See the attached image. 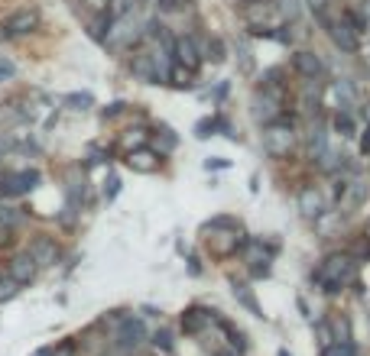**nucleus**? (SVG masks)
Segmentation results:
<instances>
[{
    "mask_svg": "<svg viewBox=\"0 0 370 356\" xmlns=\"http://www.w3.org/2000/svg\"><path fill=\"white\" fill-rule=\"evenodd\" d=\"M361 152H370V127H367V133L361 136Z\"/></svg>",
    "mask_w": 370,
    "mask_h": 356,
    "instance_id": "c03bdc74",
    "label": "nucleus"
},
{
    "mask_svg": "<svg viewBox=\"0 0 370 356\" xmlns=\"http://www.w3.org/2000/svg\"><path fill=\"white\" fill-rule=\"evenodd\" d=\"M166 81H169L176 91H192L195 88V72H189L185 65H179V62H172L169 75H166Z\"/></svg>",
    "mask_w": 370,
    "mask_h": 356,
    "instance_id": "a211bd4d",
    "label": "nucleus"
},
{
    "mask_svg": "<svg viewBox=\"0 0 370 356\" xmlns=\"http://www.w3.org/2000/svg\"><path fill=\"white\" fill-rule=\"evenodd\" d=\"M215 230H234V234H238L240 220H238V217H211L208 224L201 227V234H215Z\"/></svg>",
    "mask_w": 370,
    "mask_h": 356,
    "instance_id": "393cba45",
    "label": "nucleus"
},
{
    "mask_svg": "<svg viewBox=\"0 0 370 356\" xmlns=\"http://www.w3.org/2000/svg\"><path fill=\"white\" fill-rule=\"evenodd\" d=\"M143 340H146V324L140 318H133V314H123L114 330V347L121 353H133V350L143 347Z\"/></svg>",
    "mask_w": 370,
    "mask_h": 356,
    "instance_id": "39448f33",
    "label": "nucleus"
},
{
    "mask_svg": "<svg viewBox=\"0 0 370 356\" xmlns=\"http://www.w3.org/2000/svg\"><path fill=\"white\" fill-rule=\"evenodd\" d=\"M276 13H283L286 23H299V17H302V0H276Z\"/></svg>",
    "mask_w": 370,
    "mask_h": 356,
    "instance_id": "b1692460",
    "label": "nucleus"
},
{
    "mask_svg": "<svg viewBox=\"0 0 370 356\" xmlns=\"http://www.w3.org/2000/svg\"><path fill=\"white\" fill-rule=\"evenodd\" d=\"M62 104H65L68 111H91V107H95V97L88 91H75V94H65Z\"/></svg>",
    "mask_w": 370,
    "mask_h": 356,
    "instance_id": "4be33fe9",
    "label": "nucleus"
},
{
    "mask_svg": "<svg viewBox=\"0 0 370 356\" xmlns=\"http://www.w3.org/2000/svg\"><path fill=\"white\" fill-rule=\"evenodd\" d=\"M10 243H13V230H10V227H0V250Z\"/></svg>",
    "mask_w": 370,
    "mask_h": 356,
    "instance_id": "79ce46f5",
    "label": "nucleus"
},
{
    "mask_svg": "<svg viewBox=\"0 0 370 356\" xmlns=\"http://www.w3.org/2000/svg\"><path fill=\"white\" fill-rule=\"evenodd\" d=\"M201 56H205V62H211V65H221V62L228 58L224 39H221V36H208V39H201Z\"/></svg>",
    "mask_w": 370,
    "mask_h": 356,
    "instance_id": "6ab92c4d",
    "label": "nucleus"
},
{
    "mask_svg": "<svg viewBox=\"0 0 370 356\" xmlns=\"http://www.w3.org/2000/svg\"><path fill=\"white\" fill-rule=\"evenodd\" d=\"M332 330H334V340H351V324H348V318H334L332 321Z\"/></svg>",
    "mask_w": 370,
    "mask_h": 356,
    "instance_id": "f704fd0d",
    "label": "nucleus"
},
{
    "mask_svg": "<svg viewBox=\"0 0 370 356\" xmlns=\"http://www.w3.org/2000/svg\"><path fill=\"white\" fill-rule=\"evenodd\" d=\"M231 289H234V298H238V305H244L250 314H256V318H263V308L256 305L254 298V289L250 285H244V282H231Z\"/></svg>",
    "mask_w": 370,
    "mask_h": 356,
    "instance_id": "aec40b11",
    "label": "nucleus"
},
{
    "mask_svg": "<svg viewBox=\"0 0 370 356\" xmlns=\"http://www.w3.org/2000/svg\"><path fill=\"white\" fill-rule=\"evenodd\" d=\"M215 133H221V136H228V140H234V143L240 140L238 130H234V123H231L224 113H215Z\"/></svg>",
    "mask_w": 370,
    "mask_h": 356,
    "instance_id": "c85d7f7f",
    "label": "nucleus"
},
{
    "mask_svg": "<svg viewBox=\"0 0 370 356\" xmlns=\"http://www.w3.org/2000/svg\"><path fill=\"white\" fill-rule=\"evenodd\" d=\"M127 68H130V75L137 78V81H143V85H162V81H166V75H162V68L156 65L153 52H143V49L133 52Z\"/></svg>",
    "mask_w": 370,
    "mask_h": 356,
    "instance_id": "423d86ee",
    "label": "nucleus"
},
{
    "mask_svg": "<svg viewBox=\"0 0 370 356\" xmlns=\"http://www.w3.org/2000/svg\"><path fill=\"white\" fill-rule=\"evenodd\" d=\"M315 334H318V350H328L334 343L332 321H318V324H315Z\"/></svg>",
    "mask_w": 370,
    "mask_h": 356,
    "instance_id": "cd10ccee",
    "label": "nucleus"
},
{
    "mask_svg": "<svg viewBox=\"0 0 370 356\" xmlns=\"http://www.w3.org/2000/svg\"><path fill=\"white\" fill-rule=\"evenodd\" d=\"M295 207H299V214H302L305 220H318V217L325 214L322 191H318L315 185H302L299 188V195H295Z\"/></svg>",
    "mask_w": 370,
    "mask_h": 356,
    "instance_id": "ddd939ff",
    "label": "nucleus"
},
{
    "mask_svg": "<svg viewBox=\"0 0 370 356\" xmlns=\"http://www.w3.org/2000/svg\"><path fill=\"white\" fill-rule=\"evenodd\" d=\"M309 7H312L315 13H318V10H325V0H309Z\"/></svg>",
    "mask_w": 370,
    "mask_h": 356,
    "instance_id": "de8ad7c7",
    "label": "nucleus"
},
{
    "mask_svg": "<svg viewBox=\"0 0 370 356\" xmlns=\"http://www.w3.org/2000/svg\"><path fill=\"white\" fill-rule=\"evenodd\" d=\"M189 272H192V275H201V266H199V256H189Z\"/></svg>",
    "mask_w": 370,
    "mask_h": 356,
    "instance_id": "37998d69",
    "label": "nucleus"
},
{
    "mask_svg": "<svg viewBox=\"0 0 370 356\" xmlns=\"http://www.w3.org/2000/svg\"><path fill=\"white\" fill-rule=\"evenodd\" d=\"M143 314H146V318H160V311L153 308V305H143Z\"/></svg>",
    "mask_w": 370,
    "mask_h": 356,
    "instance_id": "a18cd8bd",
    "label": "nucleus"
},
{
    "mask_svg": "<svg viewBox=\"0 0 370 356\" xmlns=\"http://www.w3.org/2000/svg\"><path fill=\"white\" fill-rule=\"evenodd\" d=\"M205 169H231V159H221V156H215V159H205Z\"/></svg>",
    "mask_w": 370,
    "mask_h": 356,
    "instance_id": "a19ab883",
    "label": "nucleus"
},
{
    "mask_svg": "<svg viewBox=\"0 0 370 356\" xmlns=\"http://www.w3.org/2000/svg\"><path fill=\"white\" fill-rule=\"evenodd\" d=\"M107 347H111V340L101 337V324H95V327H88L82 334V356H101Z\"/></svg>",
    "mask_w": 370,
    "mask_h": 356,
    "instance_id": "dca6fc26",
    "label": "nucleus"
},
{
    "mask_svg": "<svg viewBox=\"0 0 370 356\" xmlns=\"http://www.w3.org/2000/svg\"><path fill=\"white\" fill-rule=\"evenodd\" d=\"M23 211H20V207H13V204H3V201H0V227H10V230H17L20 224H23Z\"/></svg>",
    "mask_w": 370,
    "mask_h": 356,
    "instance_id": "5701e85b",
    "label": "nucleus"
},
{
    "mask_svg": "<svg viewBox=\"0 0 370 356\" xmlns=\"http://www.w3.org/2000/svg\"><path fill=\"white\" fill-rule=\"evenodd\" d=\"M143 42V19H137V13H121V17H111V26H107L105 46L111 49H130Z\"/></svg>",
    "mask_w": 370,
    "mask_h": 356,
    "instance_id": "7ed1b4c3",
    "label": "nucleus"
},
{
    "mask_svg": "<svg viewBox=\"0 0 370 356\" xmlns=\"http://www.w3.org/2000/svg\"><path fill=\"white\" fill-rule=\"evenodd\" d=\"M143 143H146V130H143V127H137V130H127V136L121 140V146L130 152V149H137V146H143Z\"/></svg>",
    "mask_w": 370,
    "mask_h": 356,
    "instance_id": "7c9ffc66",
    "label": "nucleus"
},
{
    "mask_svg": "<svg viewBox=\"0 0 370 356\" xmlns=\"http://www.w3.org/2000/svg\"><path fill=\"white\" fill-rule=\"evenodd\" d=\"M283 97H286L283 88H256L254 101H250V117H254V123L266 127V123L279 120V117H283V111H286Z\"/></svg>",
    "mask_w": 370,
    "mask_h": 356,
    "instance_id": "20e7f679",
    "label": "nucleus"
},
{
    "mask_svg": "<svg viewBox=\"0 0 370 356\" xmlns=\"http://www.w3.org/2000/svg\"><path fill=\"white\" fill-rule=\"evenodd\" d=\"M218 311H208L201 308V305H192L189 311H182V330L189 334V337H199V334H205V327L208 324H218Z\"/></svg>",
    "mask_w": 370,
    "mask_h": 356,
    "instance_id": "9d476101",
    "label": "nucleus"
},
{
    "mask_svg": "<svg viewBox=\"0 0 370 356\" xmlns=\"http://www.w3.org/2000/svg\"><path fill=\"white\" fill-rule=\"evenodd\" d=\"M332 130L338 133V136H344V140L357 136V120H354V113L351 111H338L332 117Z\"/></svg>",
    "mask_w": 370,
    "mask_h": 356,
    "instance_id": "412c9836",
    "label": "nucleus"
},
{
    "mask_svg": "<svg viewBox=\"0 0 370 356\" xmlns=\"http://www.w3.org/2000/svg\"><path fill=\"white\" fill-rule=\"evenodd\" d=\"M7 275L17 282L20 289H23V285H29V282L39 275V266H36V259H33V256L23 250V253H13L7 259Z\"/></svg>",
    "mask_w": 370,
    "mask_h": 356,
    "instance_id": "9b49d317",
    "label": "nucleus"
},
{
    "mask_svg": "<svg viewBox=\"0 0 370 356\" xmlns=\"http://www.w3.org/2000/svg\"><path fill=\"white\" fill-rule=\"evenodd\" d=\"M36 26H39V10L36 7H23V10H17V13H10L3 33H7L10 39H17V36H29Z\"/></svg>",
    "mask_w": 370,
    "mask_h": 356,
    "instance_id": "4468645a",
    "label": "nucleus"
},
{
    "mask_svg": "<svg viewBox=\"0 0 370 356\" xmlns=\"http://www.w3.org/2000/svg\"><path fill=\"white\" fill-rule=\"evenodd\" d=\"M52 356H78V347L75 343H59V347H52Z\"/></svg>",
    "mask_w": 370,
    "mask_h": 356,
    "instance_id": "ea45409f",
    "label": "nucleus"
},
{
    "mask_svg": "<svg viewBox=\"0 0 370 356\" xmlns=\"http://www.w3.org/2000/svg\"><path fill=\"white\" fill-rule=\"evenodd\" d=\"M276 13V3H266V0H256V3H247L244 7V19L254 26H266V19H273Z\"/></svg>",
    "mask_w": 370,
    "mask_h": 356,
    "instance_id": "f3484780",
    "label": "nucleus"
},
{
    "mask_svg": "<svg viewBox=\"0 0 370 356\" xmlns=\"http://www.w3.org/2000/svg\"><path fill=\"white\" fill-rule=\"evenodd\" d=\"M208 136H215V117H201L195 123V140H208Z\"/></svg>",
    "mask_w": 370,
    "mask_h": 356,
    "instance_id": "473e14b6",
    "label": "nucleus"
},
{
    "mask_svg": "<svg viewBox=\"0 0 370 356\" xmlns=\"http://www.w3.org/2000/svg\"><path fill=\"white\" fill-rule=\"evenodd\" d=\"M295 140H299V133H295L293 120H289L286 113L279 120L263 127V152L270 159H286V156L295 149Z\"/></svg>",
    "mask_w": 370,
    "mask_h": 356,
    "instance_id": "f03ea898",
    "label": "nucleus"
},
{
    "mask_svg": "<svg viewBox=\"0 0 370 356\" xmlns=\"http://www.w3.org/2000/svg\"><path fill=\"white\" fill-rule=\"evenodd\" d=\"M279 356H293V353H289V350H279Z\"/></svg>",
    "mask_w": 370,
    "mask_h": 356,
    "instance_id": "8fccbe9b",
    "label": "nucleus"
},
{
    "mask_svg": "<svg viewBox=\"0 0 370 356\" xmlns=\"http://www.w3.org/2000/svg\"><path fill=\"white\" fill-rule=\"evenodd\" d=\"M348 253H351L357 263H367V259H370V234H364L354 246H348Z\"/></svg>",
    "mask_w": 370,
    "mask_h": 356,
    "instance_id": "c756f323",
    "label": "nucleus"
},
{
    "mask_svg": "<svg viewBox=\"0 0 370 356\" xmlns=\"http://www.w3.org/2000/svg\"><path fill=\"white\" fill-rule=\"evenodd\" d=\"M160 146H162V152H172L179 146V136H176L169 127H160Z\"/></svg>",
    "mask_w": 370,
    "mask_h": 356,
    "instance_id": "72a5a7b5",
    "label": "nucleus"
},
{
    "mask_svg": "<svg viewBox=\"0 0 370 356\" xmlns=\"http://www.w3.org/2000/svg\"><path fill=\"white\" fill-rule=\"evenodd\" d=\"M127 169L130 172H143V175H150V172H156L160 169V152H153V149H146V146H137V149H130L127 152Z\"/></svg>",
    "mask_w": 370,
    "mask_h": 356,
    "instance_id": "2eb2a0df",
    "label": "nucleus"
},
{
    "mask_svg": "<svg viewBox=\"0 0 370 356\" xmlns=\"http://www.w3.org/2000/svg\"><path fill=\"white\" fill-rule=\"evenodd\" d=\"M357 266L361 263H357L348 250H334V253H328L322 263L315 266L312 282L318 285V291H325V295H338V291H344L354 279H357Z\"/></svg>",
    "mask_w": 370,
    "mask_h": 356,
    "instance_id": "f257e3e1",
    "label": "nucleus"
},
{
    "mask_svg": "<svg viewBox=\"0 0 370 356\" xmlns=\"http://www.w3.org/2000/svg\"><path fill=\"white\" fill-rule=\"evenodd\" d=\"M238 3H240V7H247V3H256V0H238Z\"/></svg>",
    "mask_w": 370,
    "mask_h": 356,
    "instance_id": "09e8293b",
    "label": "nucleus"
},
{
    "mask_svg": "<svg viewBox=\"0 0 370 356\" xmlns=\"http://www.w3.org/2000/svg\"><path fill=\"white\" fill-rule=\"evenodd\" d=\"M361 13L367 17V23H370V0H361Z\"/></svg>",
    "mask_w": 370,
    "mask_h": 356,
    "instance_id": "49530a36",
    "label": "nucleus"
},
{
    "mask_svg": "<svg viewBox=\"0 0 370 356\" xmlns=\"http://www.w3.org/2000/svg\"><path fill=\"white\" fill-rule=\"evenodd\" d=\"M150 343L156 350H162V353H172V347H176V340H172V330L169 327H160V330H156Z\"/></svg>",
    "mask_w": 370,
    "mask_h": 356,
    "instance_id": "bb28decb",
    "label": "nucleus"
},
{
    "mask_svg": "<svg viewBox=\"0 0 370 356\" xmlns=\"http://www.w3.org/2000/svg\"><path fill=\"white\" fill-rule=\"evenodd\" d=\"M325 29H328L332 42L341 49V52H357V49H361V33H357V29H354L344 17H341V19H334V23H328Z\"/></svg>",
    "mask_w": 370,
    "mask_h": 356,
    "instance_id": "f8f14e48",
    "label": "nucleus"
},
{
    "mask_svg": "<svg viewBox=\"0 0 370 356\" xmlns=\"http://www.w3.org/2000/svg\"><path fill=\"white\" fill-rule=\"evenodd\" d=\"M293 72L305 81H322L325 78V62L312 49H295L293 52Z\"/></svg>",
    "mask_w": 370,
    "mask_h": 356,
    "instance_id": "6e6552de",
    "label": "nucleus"
},
{
    "mask_svg": "<svg viewBox=\"0 0 370 356\" xmlns=\"http://www.w3.org/2000/svg\"><path fill=\"white\" fill-rule=\"evenodd\" d=\"M283 78H286V68L283 65L266 68L263 75H260V88H283Z\"/></svg>",
    "mask_w": 370,
    "mask_h": 356,
    "instance_id": "a878e982",
    "label": "nucleus"
},
{
    "mask_svg": "<svg viewBox=\"0 0 370 356\" xmlns=\"http://www.w3.org/2000/svg\"><path fill=\"white\" fill-rule=\"evenodd\" d=\"M17 291H20V285L10 275H0V305L3 301H10V298H17Z\"/></svg>",
    "mask_w": 370,
    "mask_h": 356,
    "instance_id": "2f4dec72",
    "label": "nucleus"
},
{
    "mask_svg": "<svg viewBox=\"0 0 370 356\" xmlns=\"http://www.w3.org/2000/svg\"><path fill=\"white\" fill-rule=\"evenodd\" d=\"M7 78H17V65H13L10 58L0 56V81H7Z\"/></svg>",
    "mask_w": 370,
    "mask_h": 356,
    "instance_id": "4c0bfd02",
    "label": "nucleus"
},
{
    "mask_svg": "<svg viewBox=\"0 0 370 356\" xmlns=\"http://www.w3.org/2000/svg\"><path fill=\"white\" fill-rule=\"evenodd\" d=\"M172 58L179 62V65H185L189 72H199L201 62H205V56H201V39L199 36H179L176 42H172Z\"/></svg>",
    "mask_w": 370,
    "mask_h": 356,
    "instance_id": "0eeeda50",
    "label": "nucleus"
},
{
    "mask_svg": "<svg viewBox=\"0 0 370 356\" xmlns=\"http://www.w3.org/2000/svg\"><path fill=\"white\" fill-rule=\"evenodd\" d=\"M123 111H127V104H123V101H114V104H107L105 111H101V120H114V117H121Z\"/></svg>",
    "mask_w": 370,
    "mask_h": 356,
    "instance_id": "e433bc0d",
    "label": "nucleus"
},
{
    "mask_svg": "<svg viewBox=\"0 0 370 356\" xmlns=\"http://www.w3.org/2000/svg\"><path fill=\"white\" fill-rule=\"evenodd\" d=\"M228 91H231V81H221L218 88H211V94H208V97H211L215 104H221L224 97H228Z\"/></svg>",
    "mask_w": 370,
    "mask_h": 356,
    "instance_id": "58836bf2",
    "label": "nucleus"
},
{
    "mask_svg": "<svg viewBox=\"0 0 370 356\" xmlns=\"http://www.w3.org/2000/svg\"><path fill=\"white\" fill-rule=\"evenodd\" d=\"M26 253L36 259L39 269H49V266H56L62 259V246L52 240V236H36V240H29Z\"/></svg>",
    "mask_w": 370,
    "mask_h": 356,
    "instance_id": "1a4fd4ad",
    "label": "nucleus"
},
{
    "mask_svg": "<svg viewBox=\"0 0 370 356\" xmlns=\"http://www.w3.org/2000/svg\"><path fill=\"white\" fill-rule=\"evenodd\" d=\"M117 195H121V178L107 175V181H105V201H114Z\"/></svg>",
    "mask_w": 370,
    "mask_h": 356,
    "instance_id": "c9c22d12",
    "label": "nucleus"
}]
</instances>
